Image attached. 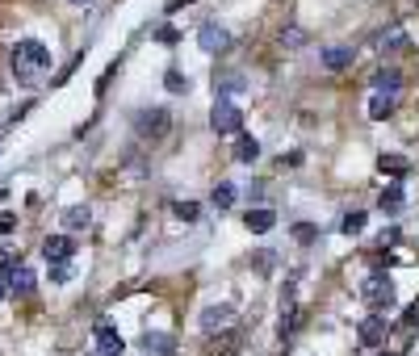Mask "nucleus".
Returning a JSON list of instances; mask_svg holds the SVG:
<instances>
[{
    "mask_svg": "<svg viewBox=\"0 0 419 356\" xmlns=\"http://www.w3.org/2000/svg\"><path fill=\"white\" fill-rule=\"evenodd\" d=\"M9 67H13L17 84L38 89V84L47 80V72H50V46L38 43V38H21V43H13V50H9Z\"/></svg>",
    "mask_w": 419,
    "mask_h": 356,
    "instance_id": "1",
    "label": "nucleus"
},
{
    "mask_svg": "<svg viewBox=\"0 0 419 356\" xmlns=\"http://www.w3.org/2000/svg\"><path fill=\"white\" fill-rule=\"evenodd\" d=\"M361 298H365L377 314L394 311V281H390L386 272H369V277L361 281Z\"/></svg>",
    "mask_w": 419,
    "mask_h": 356,
    "instance_id": "2",
    "label": "nucleus"
},
{
    "mask_svg": "<svg viewBox=\"0 0 419 356\" xmlns=\"http://www.w3.org/2000/svg\"><path fill=\"white\" fill-rule=\"evenodd\" d=\"M135 130H139L143 138H164V134L172 130V113H168V109H160V105L139 109V113H135Z\"/></svg>",
    "mask_w": 419,
    "mask_h": 356,
    "instance_id": "3",
    "label": "nucleus"
},
{
    "mask_svg": "<svg viewBox=\"0 0 419 356\" xmlns=\"http://www.w3.org/2000/svg\"><path fill=\"white\" fill-rule=\"evenodd\" d=\"M126 352V340L113 323H96L93 331V356H122Z\"/></svg>",
    "mask_w": 419,
    "mask_h": 356,
    "instance_id": "4",
    "label": "nucleus"
},
{
    "mask_svg": "<svg viewBox=\"0 0 419 356\" xmlns=\"http://www.w3.org/2000/svg\"><path fill=\"white\" fill-rule=\"evenodd\" d=\"M210 126H214V134H235L239 126H243L239 105H231V101H218V105H214V113H210Z\"/></svg>",
    "mask_w": 419,
    "mask_h": 356,
    "instance_id": "5",
    "label": "nucleus"
},
{
    "mask_svg": "<svg viewBox=\"0 0 419 356\" xmlns=\"http://www.w3.org/2000/svg\"><path fill=\"white\" fill-rule=\"evenodd\" d=\"M231 323H235V306H227V302H214V306L201 311V331H206V335L231 331Z\"/></svg>",
    "mask_w": 419,
    "mask_h": 356,
    "instance_id": "6",
    "label": "nucleus"
},
{
    "mask_svg": "<svg viewBox=\"0 0 419 356\" xmlns=\"http://www.w3.org/2000/svg\"><path fill=\"white\" fill-rule=\"evenodd\" d=\"M386 335H390V327H386V314H369V318L357 327V340H361V348H381V344H386Z\"/></svg>",
    "mask_w": 419,
    "mask_h": 356,
    "instance_id": "7",
    "label": "nucleus"
},
{
    "mask_svg": "<svg viewBox=\"0 0 419 356\" xmlns=\"http://www.w3.org/2000/svg\"><path fill=\"white\" fill-rule=\"evenodd\" d=\"M197 46H201L206 55H218V50H227V46H231V34H227L223 26H214V21H206V26L197 30Z\"/></svg>",
    "mask_w": 419,
    "mask_h": 356,
    "instance_id": "8",
    "label": "nucleus"
},
{
    "mask_svg": "<svg viewBox=\"0 0 419 356\" xmlns=\"http://www.w3.org/2000/svg\"><path fill=\"white\" fill-rule=\"evenodd\" d=\"M139 352L143 356H177V340L164 335V331H147L139 340Z\"/></svg>",
    "mask_w": 419,
    "mask_h": 356,
    "instance_id": "9",
    "label": "nucleus"
},
{
    "mask_svg": "<svg viewBox=\"0 0 419 356\" xmlns=\"http://www.w3.org/2000/svg\"><path fill=\"white\" fill-rule=\"evenodd\" d=\"M43 256H47V265H67L76 256V243L67 235H50L47 243H43Z\"/></svg>",
    "mask_w": 419,
    "mask_h": 356,
    "instance_id": "10",
    "label": "nucleus"
},
{
    "mask_svg": "<svg viewBox=\"0 0 419 356\" xmlns=\"http://www.w3.org/2000/svg\"><path fill=\"white\" fill-rule=\"evenodd\" d=\"M407 206V193H403V180H390L386 189H381V197H377V210L381 214H398Z\"/></svg>",
    "mask_w": 419,
    "mask_h": 356,
    "instance_id": "11",
    "label": "nucleus"
},
{
    "mask_svg": "<svg viewBox=\"0 0 419 356\" xmlns=\"http://www.w3.org/2000/svg\"><path fill=\"white\" fill-rule=\"evenodd\" d=\"M34 268H26V265H17L13 272H9V281H4V289L9 294H17V298H26V294H34Z\"/></svg>",
    "mask_w": 419,
    "mask_h": 356,
    "instance_id": "12",
    "label": "nucleus"
},
{
    "mask_svg": "<svg viewBox=\"0 0 419 356\" xmlns=\"http://www.w3.org/2000/svg\"><path fill=\"white\" fill-rule=\"evenodd\" d=\"M373 89L381 92V96H398V89H403V72H398V67H381V72H373Z\"/></svg>",
    "mask_w": 419,
    "mask_h": 356,
    "instance_id": "13",
    "label": "nucleus"
},
{
    "mask_svg": "<svg viewBox=\"0 0 419 356\" xmlns=\"http://www.w3.org/2000/svg\"><path fill=\"white\" fill-rule=\"evenodd\" d=\"M243 226H247L252 235H269V230L277 226V214L264 210V206H260V210H247V214H243Z\"/></svg>",
    "mask_w": 419,
    "mask_h": 356,
    "instance_id": "14",
    "label": "nucleus"
},
{
    "mask_svg": "<svg viewBox=\"0 0 419 356\" xmlns=\"http://www.w3.org/2000/svg\"><path fill=\"white\" fill-rule=\"evenodd\" d=\"M352 59H357L352 46H327L323 50V67L327 72H344V67H352Z\"/></svg>",
    "mask_w": 419,
    "mask_h": 356,
    "instance_id": "15",
    "label": "nucleus"
},
{
    "mask_svg": "<svg viewBox=\"0 0 419 356\" xmlns=\"http://www.w3.org/2000/svg\"><path fill=\"white\" fill-rule=\"evenodd\" d=\"M377 168H381L386 177L403 180L407 172H411V160H407V155H381V160H377Z\"/></svg>",
    "mask_w": 419,
    "mask_h": 356,
    "instance_id": "16",
    "label": "nucleus"
},
{
    "mask_svg": "<svg viewBox=\"0 0 419 356\" xmlns=\"http://www.w3.org/2000/svg\"><path fill=\"white\" fill-rule=\"evenodd\" d=\"M407 43H411V38H407V30H403V26H390L386 34H377V38H373L377 50H398V46H407Z\"/></svg>",
    "mask_w": 419,
    "mask_h": 356,
    "instance_id": "17",
    "label": "nucleus"
},
{
    "mask_svg": "<svg viewBox=\"0 0 419 356\" xmlns=\"http://www.w3.org/2000/svg\"><path fill=\"white\" fill-rule=\"evenodd\" d=\"M235 160H239V164H252V160H260V143H256L252 134H243V138L235 143Z\"/></svg>",
    "mask_w": 419,
    "mask_h": 356,
    "instance_id": "18",
    "label": "nucleus"
},
{
    "mask_svg": "<svg viewBox=\"0 0 419 356\" xmlns=\"http://www.w3.org/2000/svg\"><path fill=\"white\" fill-rule=\"evenodd\" d=\"M89 223H93V210H89V206H72V210L63 214V226H67V230H84Z\"/></svg>",
    "mask_w": 419,
    "mask_h": 356,
    "instance_id": "19",
    "label": "nucleus"
},
{
    "mask_svg": "<svg viewBox=\"0 0 419 356\" xmlns=\"http://www.w3.org/2000/svg\"><path fill=\"white\" fill-rule=\"evenodd\" d=\"M210 201H214L218 210H231V206H235V184H231V180H218V184H214V193H210Z\"/></svg>",
    "mask_w": 419,
    "mask_h": 356,
    "instance_id": "20",
    "label": "nucleus"
},
{
    "mask_svg": "<svg viewBox=\"0 0 419 356\" xmlns=\"http://www.w3.org/2000/svg\"><path fill=\"white\" fill-rule=\"evenodd\" d=\"M390 113H394V96H381V92H373V101H369V118L386 122Z\"/></svg>",
    "mask_w": 419,
    "mask_h": 356,
    "instance_id": "21",
    "label": "nucleus"
},
{
    "mask_svg": "<svg viewBox=\"0 0 419 356\" xmlns=\"http://www.w3.org/2000/svg\"><path fill=\"white\" fill-rule=\"evenodd\" d=\"M365 223H369V214L352 210V214H344V218H340V230H344V235H361V230H365Z\"/></svg>",
    "mask_w": 419,
    "mask_h": 356,
    "instance_id": "22",
    "label": "nucleus"
},
{
    "mask_svg": "<svg viewBox=\"0 0 419 356\" xmlns=\"http://www.w3.org/2000/svg\"><path fill=\"white\" fill-rule=\"evenodd\" d=\"M172 214H177L181 223H197V218H201V206H197V201H177Z\"/></svg>",
    "mask_w": 419,
    "mask_h": 356,
    "instance_id": "23",
    "label": "nucleus"
},
{
    "mask_svg": "<svg viewBox=\"0 0 419 356\" xmlns=\"http://www.w3.org/2000/svg\"><path fill=\"white\" fill-rule=\"evenodd\" d=\"M243 89H247V84H243L239 76H223V80H214V92H218V96H227V92H243Z\"/></svg>",
    "mask_w": 419,
    "mask_h": 356,
    "instance_id": "24",
    "label": "nucleus"
},
{
    "mask_svg": "<svg viewBox=\"0 0 419 356\" xmlns=\"http://www.w3.org/2000/svg\"><path fill=\"white\" fill-rule=\"evenodd\" d=\"M164 84H168V92H189V76H185V72H177V67H172V72L164 76Z\"/></svg>",
    "mask_w": 419,
    "mask_h": 356,
    "instance_id": "25",
    "label": "nucleus"
},
{
    "mask_svg": "<svg viewBox=\"0 0 419 356\" xmlns=\"http://www.w3.org/2000/svg\"><path fill=\"white\" fill-rule=\"evenodd\" d=\"M17 268V256H13V247H0V281H9V272Z\"/></svg>",
    "mask_w": 419,
    "mask_h": 356,
    "instance_id": "26",
    "label": "nucleus"
},
{
    "mask_svg": "<svg viewBox=\"0 0 419 356\" xmlns=\"http://www.w3.org/2000/svg\"><path fill=\"white\" fill-rule=\"evenodd\" d=\"M155 43L177 46V43H181V30H172V26H160V30H155Z\"/></svg>",
    "mask_w": 419,
    "mask_h": 356,
    "instance_id": "27",
    "label": "nucleus"
},
{
    "mask_svg": "<svg viewBox=\"0 0 419 356\" xmlns=\"http://www.w3.org/2000/svg\"><path fill=\"white\" fill-rule=\"evenodd\" d=\"M294 239H298V243H315V239H319V230H315V226H306V223H298V226H294Z\"/></svg>",
    "mask_w": 419,
    "mask_h": 356,
    "instance_id": "28",
    "label": "nucleus"
},
{
    "mask_svg": "<svg viewBox=\"0 0 419 356\" xmlns=\"http://www.w3.org/2000/svg\"><path fill=\"white\" fill-rule=\"evenodd\" d=\"M298 43H302V30H298V26H289V30H281V46H289V50H294Z\"/></svg>",
    "mask_w": 419,
    "mask_h": 356,
    "instance_id": "29",
    "label": "nucleus"
},
{
    "mask_svg": "<svg viewBox=\"0 0 419 356\" xmlns=\"http://www.w3.org/2000/svg\"><path fill=\"white\" fill-rule=\"evenodd\" d=\"M394 243H398V226H390V230L377 235V247H394Z\"/></svg>",
    "mask_w": 419,
    "mask_h": 356,
    "instance_id": "30",
    "label": "nucleus"
},
{
    "mask_svg": "<svg viewBox=\"0 0 419 356\" xmlns=\"http://www.w3.org/2000/svg\"><path fill=\"white\" fill-rule=\"evenodd\" d=\"M67 277H72V268L67 265H50V281H55V285H63Z\"/></svg>",
    "mask_w": 419,
    "mask_h": 356,
    "instance_id": "31",
    "label": "nucleus"
},
{
    "mask_svg": "<svg viewBox=\"0 0 419 356\" xmlns=\"http://www.w3.org/2000/svg\"><path fill=\"white\" fill-rule=\"evenodd\" d=\"M407 327H411V331L419 327V298L411 302V311H407Z\"/></svg>",
    "mask_w": 419,
    "mask_h": 356,
    "instance_id": "32",
    "label": "nucleus"
},
{
    "mask_svg": "<svg viewBox=\"0 0 419 356\" xmlns=\"http://www.w3.org/2000/svg\"><path fill=\"white\" fill-rule=\"evenodd\" d=\"M185 4H193V0H168L164 9H168V13H177V9H185Z\"/></svg>",
    "mask_w": 419,
    "mask_h": 356,
    "instance_id": "33",
    "label": "nucleus"
},
{
    "mask_svg": "<svg viewBox=\"0 0 419 356\" xmlns=\"http://www.w3.org/2000/svg\"><path fill=\"white\" fill-rule=\"evenodd\" d=\"M4 294H9V289H4V281H0V298H4Z\"/></svg>",
    "mask_w": 419,
    "mask_h": 356,
    "instance_id": "34",
    "label": "nucleus"
},
{
    "mask_svg": "<svg viewBox=\"0 0 419 356\" xmlns=\"http://www.w3.org/2000/svg\"><path fill=\"white\" fill-rule=\"evenodd\" d=\"M76 4H84V0H76Z\"/></svg>",
    "mask_w": 419,
    "mask_h": 356,
    "instance_id": "35",
    "label": "nucleus"
}]
</instances>
